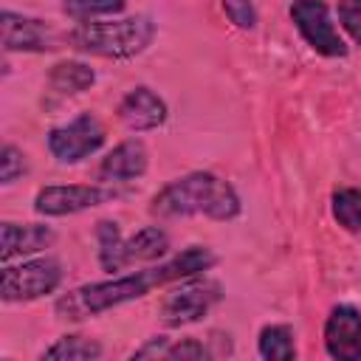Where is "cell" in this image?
I'll return each mask as SVG.
<instances>
[{
  "label": "cell",
  "instance_id": "6da1fadb",
  "mask_svg": "<svg viewBox=\"0 0 361 361\" xmlns=\"http://www.w3.org/2000/svg\"><path fill=\"white\" fill-rule=\"evenodd\" d=\"M214 265H217V254L209 245H189L180 254L169 259H158L155 265L144 271H133V274H121L104 282H87V285L73 288L54 302V313L65 322H85L118 305L135 302L147 296L152 288H164L186 276L206 274Z\"/></svg>",
  "mask_w": 361,
  "mask_h": 361
},
{
  "label": "cell",
  "instance_id": "7a4b0ae2",
  "mask_svg": "<svg viewBox=\"0 0 361 361\" xmlns=\"http://www.w3.org/2000/svg\"><path fill=\"white\" fill-rule=\"evenodd\" d=\"M243 212V200L237 195V189L206 169H195L186 172L169 183H164L149 203V214L155 217H195L203 214L209 220L217 223H228L234 217H240Z\"/></svg>",
  "mask_w": 361,
  "mask_h": 361
},
{
  "label": "cell",
  "instance_id": "3957f363",
  "mask_svg": "<svg viewBox=\"0 0 361 361\" xmlns=\"http://www.w3.org/2000/svg\"><path fill=\"white\" fill-rule=\"evenodd\" d=\"M158 23L149 14H133L116 20L76 23L71 31H65V42L79 54L102 59H133L152 45Z\"/></svg>",
  "mask_w": 361,
  "mask_h": 361
},
{
  "label": "cell",
  "instance_id": "277c9868",
  "mask_svg": "<svg viewBox=\"0 0 361 361\" xmlns=\"http://www.w3.org/2000/svg\"><path fill=\"white\" fill-rule=\"evenodd\" d=\"M223 299V285L206 274L178 279L161 299L158 319L164 327H186L209 316V310Z\"/></svg>",
  "mask_w": 361,
  "mask_h": 361
},
{
  "label": "cell",
  "instance_id": "5b68a950",
  "mask_svg": "<svg viewBox=\"0 0 361 361\" xmlns=\"http://www.w3.org/2000/svg\"><path fill=\"white\" fill-rule=\"evenodd\" d=\"M65 268L56 257H34L20 265L6 262L0 276V299L3 302H34L51 296L62 285Z\"/></svg>",
  "mask_w": 361,
  "mask_h": 361
},
{
  "label": "cell",
  "instance_id": "8992f818",
  "mask_svg": "<svg viewBox=\"0 0 361 361\" xmlns=\"http://www.w3.org/2000/svg\"><path fill=\"white\" fill-rule=\"evenodd\" d=\"M104 141H107L104 124L99 121V116H93L87 110L59 127H51L45 135V147H48L51 158L62 166L82 164L85 158L96 155L104 147Z\"/></svg>",
  "mask_w": 361,
  "mask_h": 361
},
{
  "label": "cell",
  "instance_id": "52a82bcc",
  "mask_svg": "<svg viewBox=\"0 0 361 361\" xmlns=\"http://www.w3.org/2000/svg\"><path fill=\"white\" fill-rule=\"evenodd\" d=\"M288 17H290L293 28L299 31V37L307 42V48L316 51L319 56L344 59L350 54V45L338 34L324 0H290Z\"/></svg>",
  "mask_w": 361,
  "mask_h": 361
},
{
  "label": "cell",
  "instance_id": "ba28073f",
  "mask_svg": "<svg viewBox=\"0 0 361 361\" xmlns=\"http://www.w3.org/2000/svg\"><path fill=\"white\" fill-rule=\"evenodd\" d=\"M113 197L116 192L107 189L104 183H51L37 189L34 212L42 217H68L85 209H96Z\"/></svg>",
  "mask_w": 361,
  "mask_h": 361
},
{
  "label": "cell",
  "instance_id": "9c48e42d",
  "mask_svg": "<svg viewBox=\"0 0 361 361\" xmlns=\"http://www.w3.org/2000/svg\"><path fill=\"white\" fill-rule=\"evenodd\" d=\"M3 28V51H23V54H45L56 51L59 42H65V34H59L48 20L28 17L20 11L6 8L0 17Z\"/></svg>",
  "mask_w": 361,
  "mask_h": 361
},
{
  "label": "cell",
  "instance_id": "30bf717a",
  "mask_svg": "<svg viewBox=\"0 0 361 361\" xmlns=\"http://www.w3.org/2000/svg\"><path fill=\"white\" fill-rule=\"evenodd\" d=\"M324 353L336 361H361V310L355 305H333L324 327Z\"/></svg>",
  "mask_w": 361,
  "mask_h": 361
},
{
  "label": "cell",
  "instance_id": "8fae6325",
  "mask_svg": "<svg viewBox=\"0 0 361 361\" xmlns=\"http://www.w3.org/2000/svg\"><path fill=\"white\" fill-rule=\"evenodd\" d=\"M116 116L118 121L130 130V133H147V130H155L166 121L169 116V107L166 102L147 85H135L133 90L124 93V99L118 102L116 107Z\"/></svg>",
  "mask_w": 361,
  "mask_h": 361
},
{
  "label": "cell",
  "instance_id": "7c38bea8",
  "mask_svg": "<svg viewBox=\"0 0 361 361\" xmlns=\"http://www.w3.org/2000/svg\"><path fill=\"white\" fill-rule=\"evenodd\" d=\"M147 166H149L147 144L141 138H124L99 161L96 178L99 183H130L144 178Z\"/></svg>",
  "mask_w": 361,
  "mask_h": 361
},
{
  "label": "cell",
  "instance_id": "4fadbf2b",
  "mask_svg": "<svg viewBox=\"0 0 361 361\" xmlns=\"http://www.w3.org/2000/svg\"><path fill=\"white\" fill-rule=\"evenodd\" d=\"M56 240V231L45 223H0V259L3 265L17 257H31L45 248H51Z\"/></svg>",
  "mask_w": 361,
  "mask_h": 361
},
{
  "label": "cell",
  "instance_id": "5bb4252c",
  "mask_svg": "<svg viewBox=\"0 0 361 361\" xmlns=\"http://www.w3.org/2000/svg\"><path fill=\"white\" fill-rule=\"evenodd\" d=\"M169 254V234L161 226H144L124 240V262H158Z\"/></svg>",
  "mask_w": 361,
  "mask_h": 361
},
{
  "label": "cell",
  "instance_id": "9a60e30c",
  "mask_svg": "<svg viewBox=\"0 0 361 361\" xmlns=\"http://www.w3.org/2000/svg\"><path fill=\"white\" fill-rule=\"evenodd\" d=\"M96 82V71L82 62V59H62L48 71V85L51 90L62 93V96H76L90 90Z\"/></svg>",
  "mask_w": 361,
  "mask_h": 361
},
{
  "label": "cell",
  "instance_id": "2e32d148",
  "mask_svg": "<svg viewBox=\"0 0 361 361\" xmlns=\"http://www.w3.org/2000/svg\"><path fill=\"white\" fill-rule=\"evenodd\" d=\"M257 355L265 361H293L296 358V336L290 324H262L257 333Z\"/></svg>",
  "mask_w": 361,
  "mask_h": 361
},
{
  "label": "cell",
  "instance_id": "e0dca14e",
  "mask_svg": "<svg viewBox=\"0 0 361 361\" xmlns=\"http://www.w3.org/2000/svg\"><path fill=\"white\" fill-rule=\"evenodd\" d=\"M96 257L102 271L118 274L127 268L124 262V237L116 220H99L96 223Z\"/></svg>",
  "mask_w": 361,
  "mask_h": 361
},
{
  "label": "cell",
  "instance_id": "ac0fdd59",
  "mask_svg": "<svg viewBox=\"0 0 361 361\" xmlns=\"http://www.w3.org/2000/svg\"><path fill=\"white\" fill-rule=\"evenodd\" d=\"M330 214L333 220L350 231L361 234V189L358 186H338L330 195Z\"/></svg>",
  "mask_w": 361,
  "mask_h": 361
},
{
  "label": "cell",
  "instance_id": "d6986e66",
  "mask_svg": "<svg viewBox=\"0 0 361 361\" xmlns=\"http://www.w3.org/2000/svg\"><path fill=\"white\" fill-rule=\"evenodd\" d=\"M102 344L87 336H62L51 347L42 350L39 358H56V361H96L102 358Z\"/></svg>",
  "mask_w": 361,
  "mask_h": 361
},
{
  "label": "cell",
  "instance_id": "ffe728a7",
  "mask_svg": "<svg viewBox=\"0 0 361 361\" xmlns=\"http://www.w3.org/2000/svg\"><path fill=\"white\" fill-rule=\"evenodd\" d=\"M127 8V0H62V11L73 23H90L102 17H118Z\"/></svg>",
  "mask_w": 361,
  "mask_h": 361
},
{
  "label": "cell",
  "instance_id": "44dd1931",
  "mask_svg": "<svg viewBox=\"0 0 361 361\" xmlns=\"http://www.w3.org/2000/svg\"><path fill=\"white\" fill-rule=\"evenodd\" d=\"M28 164H25V152L14 144H3L0 147V183L11 186L14 180H20L25 175Z\"/></svg>",
  "mask_w": 361,
  "mask_h": 361
},
{
  "label": "cell",
  "instance_id": "7402d4cb",
  "mask_svg": "<svg viewBox=\"0 0 361 361\" xmlns=\"http://www.w3.org/2000/svg\"><path fill=\"white\" fill-rule=\"evenodd\" d=\"M220 8L226 14V20L240 28V31H254L257 28V8L254 0H220Z\"/></svg>",
  "mask_w": 361,
  "mask_h": 361
},
{
  "label": "cell",
  "instance_id": "603a6c76",
  "mask_svg": "<svg viewBox=\"0 0 361 361\" xmlns=\"http://www.w3.org/2000/svg\"><path fill=\"white\" fill-rule=\"evenodd\" d=\"M336 20L341 25V31L361 45V0H338L336 3Z\"/></svg>",
  "mask_w": 361,
  "mask_h": 361
},
{
  "label": "cell",
  "instance_id": "cb8c5ba5",
  "mask_svg": "<svg viewBox=\"0 0 361 361\" xmlns=\"http://www.w3.org/2000/svg\"><path fill=\"white\" fill-rule=\"evenodd\" d=\"M214 353L200 341V338H178V341H172L169 344V350H166V358L169 361H206V358H212Z\"/></svg>",
  "mask_w": 361,
  "mask_h": 361
},
{
  "label": "cell",
  "instance_id": "d4e9b609",
  "mask_svg": "<svg viewBox=\"0 0 361 361\" xmlns=\"http://www.w3.org/2000/svg\"><path fill=\"white\" fill-rule=\"evenodd\" d=\"M169 344H172V338H166V336H152V338H147L141 347H135V350L130 353V358H133V361H135V358H166Z\"/></svg>",
  "mask_w": 361,
  "mask_h": 361
}]
</instances>
